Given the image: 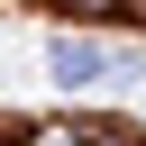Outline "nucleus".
Returning a JSON list of instances; mask_svg holds the SVG:
<instances>
[{
  "label": "nucleus",
  "mask_w": 146,
  "mask_h": 146,
  "mask_svg": "<svg viewBox=\"0 0 146 146\" xmlns=\"http://www.w3.org/2000/svg\"><path fill=\"white\" fill-rule=\"evenodd\" d=\"M46 82H55L64 100H91V91L137 82V55L110 46V36H91V27H55V36H46Z\"/></svg>",
  "instance_id": "obj_1"
},
{
  "label": "nucleus",
  "mask_w": 146,
  "mask_h": 146,
  "mask_svg": "<svg viewBox=\"0 0 146 146\" xmlns=\"http://www.w3.org/2000/svg\"><path fill=\"white\" fill-rule=\"evenodd\" d=\"M18 146H91V128L82 119H36V128H18Z\"/></svg>",
  "instance_id": "obj_2"
}]
</instances>
